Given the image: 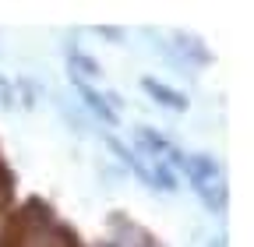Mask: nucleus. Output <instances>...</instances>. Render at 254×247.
<instances>
[{"label": "nucleus", "mask_w": 254, "mask_h": 247, "mask_svg": "<svg viewBox=\"0 0 254 247\" xmlns=\"http://www.w3.org/2000/svg\"><path fill=\"white\" fill-rule=\"evenodd\" d=\"M184 177L190 180V187H219V184H226V170L215 156L208 152H187L184 156Z\"/></svg>", "instance_id": "nucleus-1"}, {"label": "nucleus", "mask_w": 254, "mask_h": 247, "mask_svg": "<svg viewBox=\"0 0 254 247\" xmlns=\"http://www.w3.org/2000/svg\"><path fill=\"white\" fill-rule=\"evenodd\" d=\"M170 46H173V53L184 60V67H205V64H212V53H208V46L198 39V36H190V32H170Z\"/></svg>", "instance_id": "nucleus-2"}, {"label": "nucleus", "mask_w": 254, "mask_h": 247, "mask_svg": "<svg viewBox=\"0 0 254 247\" xmlns=\"http://www.w3.org/2000/svg\"><path fill=\"white\" fill-rule=\"evenodd\" d=\"M74 88H78V96H81V103H85V113H88V117H95V120L103 124V127H117V124H120V117L110 110V103H106L103 92H95L88 81H74Z\"/></svg>", "instance_id": "nucleus-3"}, {"label": "nucleus", "mask_w": 254, "mask_h": 247, "mask_svg": "<svg viewBox=\"0 0 254 247\" xmlns=\"http://www.w3.org/2000/svg\"><path fill=\"white\" fill-rule=\"evenodd\" d=\"M141 92H145L155 106H163V110H170V113H184V110H187V96H180L177 88L163 85L159 78H141Z\"/></svg>", "instance_id": "nucleus-4"}, {"label": "nucleus", "mask_w": 254, "mask_h": 247, "mask_svg": "<svg viewBox=\"0 0 254 247\" xmlns=\"http://www.w3.org/2000/svg\"><path fill=\"white\" fill-rule=\"evenodd\" d=\"M64 57H67V64H71V71H74V81H85V78H95V81H99V78H103L99 60H95V57H88L85 50L67 46V50H64Z\"/></svg>", "instance_id": "nucleus-5"}, {"label": "nucleus", "mask_w": 254, "mask_h": 247, "mask_svg": "<svg viewBox=\"0 0 254 247\" xmlns=\"http://www.w3.org/2000/svg\"><path fill=\"white\" fill-rule=\"evenodd\" d=\"M53 103H57V113H60V120L67 124V127H71L74 134H85V131H88V117H85V113H81V110H78V106H74L71 99L57 96Z\"/></svg>", "instance_id": "nucleus-6"}, {"label": "nucleus", "mask_w": 254, "mask_h": 247, "mask_svg": "<svg viewBox=\"0 0 254 247\" xmlns=\"http://www.w3.org/2000/svg\"><path fill=\"white\" fill-rule=\"evenodd\" d=\"M0 106H4V110H14V106H18V96H14V78H4V74H0Z\"/></svg>", "instance_id": "nucleus-7"}, {"label": "nucleus", "mask_w": 254, "mask_h": 247, "mask_svg": "<svg viewBox=\"0 0 254 247\" xmlns=\"http://www.w3.org/2000/svg\"><path fill=\"white\" fill-rule=\"evenodd\" d=\"M99 36H106V39H113V43H124V32H120V28H99Z\"/></svg>", "instance_id": "nucleus-8"}, {"label": "nucleus", "mask_w": 254, "mask_h": 247, "mask_svg": "<svg viewBox=\"0 0 254 247\" xmlns=\"http://www.w3.org/2000/svg\"><path fill=\"white\" fill-rule=\"evenodd\" d=\"M205 247H226V237H222V233H215L212 240H205Z\"/></svg>", "instance_id": "nucleus-9"}]
</instances>
